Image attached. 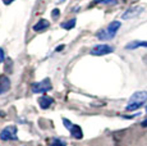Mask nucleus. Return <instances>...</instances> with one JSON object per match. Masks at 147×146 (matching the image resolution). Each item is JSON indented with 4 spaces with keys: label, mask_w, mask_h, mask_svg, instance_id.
<instances>
[{
    "label": "nucleus",
    "mask_w": 147,
    "mask_h": 146,
    "mask_svg": "<svg viewBox=\"0 0 147 146\" xmlns=\"http://www.w3.org/2000/svg\"><path fill=\"white\" fill-rule=\"evenodd\" d=\"M0 139L4 140V141H9V140H14L17 141L18 137H17V127L16 126H8L4 130L0 132Z\"/></svg>",
    "instance_id": "nucleus-4"
},
{
    "label": "nucleus",
    "mask_w": 147,
    "mask_h": 146,
    "mask_svg": "<svg viewBox=\"0 0 147 146\" xmlns=\"http://www.w3.org/2000/svg\"><path fill=\"white\" fill-rule=\"evenodd\" d=\"M63 123H64V126H65V127L68 128V130H70V128H72V123H70L69 122V120H68V119H65V118H64V119H63Z\"/></svg>",
    "instance_id": "nucleus-15"
},
{
    "label": "nucleus",
    "mask_w": 147,
    "mask_h": 146,
    "mask_svg": "<svg viewBox=\"0 0 147 146\" xmlns=\"http://www.w3.org/2000/svg\"><path fill=\"white\" fill-rule=\"evenodd\" d=\"M53 103H54L53 97H49V96H41L40 99H38V104H40V106L42 109L50 108V106L53 105Z\"/></svg>",
    "instance_id": "nucleus-9"
},
{
    "label": "nucleus",
    "mask_w": 147,
    "mask_h": 146,
    "mask_svg": "<svg viewBox=\"0 0 147 146\" xmlns=\"http://www.w3.org/2000/svg\"><path fill=\"white\" fill-rule=\"evenodd\" d=\"M12 1H14V0H3V3H4V4H10V3H12Z\"/></svg>",
    "instance_id": "nucleus-18"
},
{
    "label": "nucleus",
    "mask_w": 147,
    "mask_h": 146,
    "mask_svg": "<svg viewBox=\"0 0 147 146\" xmlns=\"http://www.w3.org/2000/svg\"><path fill=\"white\" fill-rule=\"evenodd\" d=\"M51 14H53V18L56 19V18H58V16L60 14V12H59V9H54L53 12H51Z\"/></svg>",
    "instance_id": "nucleus-16"
},
{
    "label": "nucleus",
    "mask_w": 147,
    "mask_h": 146,
    "mask_svg": "<svg viewBox=\"0 0 147 146\" xmlns=\"http://www.w3.org/2000/svg\"><path fill=\"white\" fill-rule=\"evenodd\" d=\"M146 112H147V106H146Z\"/></svg>",
    "instance_id": "nucleus-20"
},
{
    "label": "nucleus",
    "mask_w": 147,
    "mask_h": 146,
    "mask_svg": "<svg viewBox=\"0 0 147 146\" xmlns=\"http://www.w3.org/2000/svg\"><path fill=\"white\" fill-rule=\"evenodd\" d=\"M142 126H143V127H147V118L142 122Z\"/></svg>",
    "instance_id": "nucleus-19"
},
{
    "label": "nucleus",
    "mask_w": 147,
    "mask_h": 146,
    "mask_svg": "<svg viewBox=\"0 0 147 146\" xmlns=\"http://www.w3.org/2000/svg\"><path fill=\"white\" fill-rule=\"evenodd\" d=\"M119 28H120V22L114 21L107 26V28L100 31V32L97 33V37L100 39V40H111V39H114L115 33L118 32Z\"/></svg>",
    "instance_id": "nucleus-2"
},
{
    "label": "nucleus",
    "mask_w": 147,
    "mask_h": 146,
    "mask_svg": "<svg viewBox=\"0 0 147 146\" xmlns=\"http://www.w3.org/2000/svg\"><path fill=\"white\" fill-rule=\"evenodd\" d=\"M146 100H147V91H137L131 96L125 109L128 112L137 110V109H140L146 103Z\"/></svg>",
    "instance_id": "nucleus-1"
},
{
    "label": "nucleus",
    "mask_w": 147,
    "mask_h": 146,
    "mask_svg": "<svg viewBox=\"0 0 147 146\" xmlns=\"http://www.w3.org/2000/svg\"><path fill=\"white\" fill-rule=\"evenodd\" d=\"M76 23H77V21H76V18L70 19V21H67L64 22V23H61V27H63L64 30H72L73 27L76 26Z\"/></svg>",
    "instance_id": "nucleus-12"
},
{
    "label": "nucleus",
    "mask_w": 147,
    "mask_h": 146,
    "mask_svg": "<svg viewBox=\"0 0 147 146\" xmlns=\"http://www.w3.org/2000/svg\"><path fill=\"white\" fill-rule=\"evenodd\" d=\"M4 59H5V57H4V51H3V49L0 47V64L4 62Z\"/></svg>",
    "instance_id": "nucleus-17"
},
{
    "label": "nucleus",
    "mask_w": 147,
    "mask_h": 146,
    "mask_svg": "<svg viewBox=\"0 0 147 146\" xmlns=\"http://www.w3.org/2000/svg\"><path fill=\"white\" fill-rule=\"evenodd\" d=\"M10 89V80L7 76H0V95L5 94Z\"/></svg>",
    "instance_id": "nucleus-7"
},
{
    "label": "nucleus",
    "mask_w": 147,
    "mask_h": 146,
    "mask_svg": "<svg viewBox=\"0 0 147 146\" xmlns=\"http://www.w3.org/2000/svg\"><path fill=\"white\" fill-rule=\"evenodd\" d=\"M49 27H50L49 21H46V19H40V21H38L37 23L33 26V30H35L36 32H42V31L47 30Z\"/></svg>",
    "instance_id": "nucleus-8"
},
{
    "label": "nucleus",
    "mask_w": 147,
    "mask_h": 146,
    "mask_svg": "<svg viewBox=\"0 0 147 146\" xmlns=\"http://www.w3.org/2000/svg\"><path fill=\"white\" fill-rule=\"evenodd\" d=\"M114 51V47L109 46V45L101 44V45H96L94 49L91 50V55H95V57H101V55H106L110 54V53Z\"/></svg>",
    "instance_id": "nucleus-5"
},
{
    "label": "nucleus",
    "mask_w": 147,
    "mask_h": 146,
    "mask_svg": "<svg viewBox=\"0 0 147 146\" xmlns=\"http://www.w3.org/2000/svg\"><path fill=\"white\" fill-rule=\"evenodd\" d=\"M70 135H72L74 139H77V140H81L82 137H83V132H82V128L80 127V126H77V124H73L72 126V128H70Z\"/></svg>",
    "instance_id": "nucleus-10"
},
{
    "label": "nucleus",
    "mask_w": 147,
    "mask_h": 146,
    "mask_svg": "<svg viewBox=\"0 0 147 146\" xmlns=\"http://www.w3.org/2000/svg\"><path fill=\"white\" fill-rule=\"evenodd\" d=\"M143 12V7H140V5H134V7L129 8L128 10L124 12V14L121 16L123 19H131V18H136Z\"/></svg>",
    "instance_id": "nucleus-6"
},
{
    "label": "nucleus",
    "mask_w": 147,
    "mask_h": 146,
    "mask_svg": "<svg viewBox=\"0 0 147 146\" xmlns=\"http://www.w3.org/2000/svg\"><path fill=\"white\" fill-rule=\"evenodd\" d=\"M96 4H117L118 0H94Z\"/></svg>",
    "instance_id": "nucleus-13"
},
{
    "label": "nucleus",
    "mask_w": 147,
    "mask_h": 146,
    "mask_svg": "<svg viewBox=\"0 0 147 146\" xmlns=\"http://www.w3.org/2000/svg\"><path fill=\"white\" fill-rule=\"evenodd\" d=\"M51 82H50L49 78H45L41 82H36L31 86V90H32L33 94H44V92H47L51 90Z\"/></svg>",
    "instance_id": "nucleus-3"
},
{
    "label": "nucleus",
    "mask_w": 147,
    "mask_h": 146,
    "mask_svg": "<svg viewBox=\"0 0 147 146\" xmlns=\"http://www.w3.org/2000/svg\"><path fill=\"white\" fill-rule=\"evenodd\" d=\"M140 46L147 47V41H133V43H129L125 47L127 49H136V47H140Z\"/></svg>",
    "instance_id": "nucleus-11"
},
{
    "label": "nucleus",
    "mask_w": 147,
    "mask_h": 146,
    "mask_svg": "<svg viewBox=\"0 0 147 146\" xmlns=\"http://www.w3.org/2000/svg\"><path fill=\"white\" fill-rule=\"evenodd\" d=\"M50 146H65V144H64L61 140H54Z\"/></svg>",
    "instance_id": "nucleus-14"
}]
</instances>
